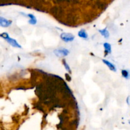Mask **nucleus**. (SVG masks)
<instances>
[{"label": "nucleus", "mask_w": 130, "mask_h": 130, "mask_svg": "<svg viewBox=\"0 0 130 130\" xmlns=\"http://www.w3.org/2000/svg\"><path fill=\"white\" fill-rule=\"evenodd\" d=\"M0 36L2 37L3 39H5L10 45H11L12 46L15 47V48H21V46L18 43V42L15 39L11 38L9 36L8 34L6 32L2 33V34H0Z\"/></svg>", "instance_id": "obj_1"}, {"label": "nucleus", "mask_w": 130, "mask_h": 130, "mask_svg": "<svg viewBox=\"0 0 130 130\" xmlns=\"http://www.w3.org/2000/svg\"><path fill=\"white\" fill-rule=\"evenodd\" d=\"M60 38L62 39V41L65 42H71L74 41L75 36L71 33L68 32H63L61 34Z\"/></svg>", "instance_id": "obj_2"}, {"label": "nucleus", "mask_w": 130, "mask_h": 130, "mask_svg": "<svg viewBox=\"0 0 130 130\" xmlns=\"http://www.w3.org/2000/svg\"><path fill=\"white\" fill-rule=\"evenodd\" d=\"M54 53L58 57H65L68 55L69 51L66 48H60V49L55 50L54 51Z\"/></svg>", "instance_id": "obj_3"}, {"label": "nucleus", "mask_w": 130, "mask_h": 130, "mask_svg": "<svg viewBox=\"0 0 130 130\" xmlns=\"http://www.w3.org/2000/svg\"><path fill=\"white\" fill-rule=\"evenodd\" d=\"M12 22L11 20H7L5 18L0 17V26L3 27H8L11 24Z\"/></svg>", "instance_id": "obj_4"}, {"label": "nucleus", "mask_w": 130, "mask_h": 130, "mask_svg": "<svg viewBox=\"0 0 130 130\" xmlns=\"http://www.w3.org/2000/svg\"><path fill=\"white\" fill-rule=\"evenodd\" d=\"M102 61L103 62H104V63H105L108 67H109V69H110V71H114V72H116V71H117L116 67V66H114L112 63H111V62H110L109 61L107 60H105V59H103Z\"/></svg>", "instance_id": "obj_5"}, {"label": "nucleus", "mask_w": 130, "mask_h": 130, "mask_svg": "<svg viewBox=\"0 0 130 130\" xmlns=\"http://www.w3.org/2000/svg\"><path fill=\"white\" fill-rule=\"evenodd\" d=\"M78 36L80 38H82L85 39H88V35L85 29H81V30H79L78 32Z\"/></svg>", "instance_id": "obj_6"}, {"label": "nucleus", "mask_w": 130, "mask_h": 130, "mask_svg": "<svg viewBox=\"0 0 130 130\" xmlns=\"http://www.w3.org/2000/svg\"><path fill=\"white\" fill-rule=\"evenodd\" d=\"M27 16L30 18V20L29 21V24H32V25H35L37 23V19L36 17L32 14H28Z\"/></svg>", "instance_id": "obj_7"}, {"label": "nucleus", "mask_w": 130, "mask_h": 130, "mask_svg": "<svg viewBox=\"0 0 130 130\" xmlns=\"http://www.w3.org/2000/svg\"><path fill=\"white\" fill-rule=\"evenodd\" d=\"M100 34L103 36L105 38H108L109 37V32L107 29H102V30H99Z\"/></svg>", "instance_id": "obj_8"}, {"label": "nucleus", "mask_w": 130, "mask_h": 130, "mask_svg": "<svg viewBox=\"0 0 130 130\" xmlns=\"http://www.w3.org/2000/svg\"><path fill=\"white\" fill-rule=\"evenodd\" d=\"M104 48H105V52L107 53H111V45L108 43H105L104 44Z\"/></svg>", "instance_id": "obj_9"}, {"label": "nucleus", "mask_w": 130, "mask_h": 130, "mask_svg": "<svg viewBox=\"0 0 130 130\" xmlns=\"http://www.w3.org/2000/svg\"><path fill=\"white\" fill-rule=\"evenodd\" d=\"M121 74H122V76H123L124 78L126 79H128L130 77V74L129 71H127V70H125V69L122 70Z\"/></svg>", "instance_id": "obj_10"}, {"label": "nucleus", "mask_w": 130, "mask_h": 130, "mask_svg": "<svg viewBox=\"0 0 130 130\" xmlns=\"http://www.w3.org/2000/svg\"><path fill=\"white\" fill-rule=\"evenodd\" d=\"M63 65H64L65 68H66V70H67L68 72H71V70H70V67H69V65L67 64V62H66L65 60H63Z\"/></svg>", "instance_id": "obj_11"}, {"label": "nucleus", "mask_w": 130, "mask_h": 130, "mask_svg": "<svg viewBox=\"0 0 130 130\" xmlns=\"http://www.w3.org/2000/svg\"><path fill=\"white\" fill-rule=\"evenodd\" d=\"M129 97H128V99H127V103H128V104H129Z\"/></svg>", "instance_id": "obj_12"}]
</instances>
